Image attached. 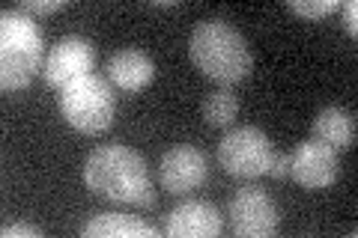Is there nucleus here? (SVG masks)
I'll return each mask as SVG.
<instances>
[{
	"instance_id": "nucleus-19",
	"label": "nucleus",
	"mask_w": 358,
	"mask_h": 238,
	"mask_svg": "<svg viewBox=\"0 0 358 238\" xmlns=\"http://www.w3.org/2000/svg\"><path fill=\"white\" fill-rule=\"evenodd\" d=\"M341 9H343V27H346V33L355 36V33H358V3H355V0H346V3H341Z\"/></svg>"
},
{
	"instance_id": "nucleus-15",
	"label": "nucleus",
	"mask_w": 358,
	"mask_h": 238,
	"mask_svg": "<svg viewBox=\"0 0 358 238\" xmlns=\"http://www.w3.org/2000/svg\"><path fill=\"white\" fill-rule=\"evenodd\" d=\"M289 9L301 18H326L341 9V0H289Z\"/></svg>"
},
{
	"instance_id": "nucleus-17",
	"label": "nucleus",
	"mask_w": 358,
	"mask_h": 238,
	"mask_svg": "<svg viewBox=\"0 0 358 238\" xmlns=\"http://www.w3.org/2000/svg\"><path fill=\"white\" fill-rule=\"evenodd\" d=\"M3 238H42V230L33 223H6L3 230H0Z\"/></svg>"
},
{
	"instance_id": "nucleus-6",
	"label": "nucleus",
	"mask_w": 358,
	"mask_h": 238,
	"mask_svg": "<svg viewBox=\"0 0 358 238\" xmlns=\"http://www.w3.org/2000/svg\"><path fill=\"white\" fill-rule=\"evenodd\" d=\"M272 140L266 137V131L257 126H239L227 128L218 143V164L224 173L236 179H257L268 173V161H272Z\"/></svg>"
},
{
	"instance_id": "nucleus-2",
	"label": "nucleus",
	"mask_w": 358,
	"mask_h": 238,
	"mask_svg": "<svg viewBox=\"0 0 358 238\" xmlns=\"http://www.w3.org/2000/svg\"><path fill=\"white\" fill-rule=\"evenodd\" d=\"M192 63L212 81L230 87L242 81L254 66L251 45L227 18H206L192 30L188 39Z\"/></svg>"
},
{
	"instance_id": "nucleus-5",
	"label": "nucleus",
	"mask_w": 358,
	"mask_h": 238,
	"mask_svg": "<svg viewBox=\"0 0 358 238\" xmlns=\"http://www.w3.org/2000/svg\"><path fill=\"white\" fill-rule=\"evenodd\" d=\"M230 232L236 238H272L281 230V209L268 188L257 185L254 179L242 185L230 200L227 209Z\"/></svg>"
},
{
	"instance_id": "nucleus-1",
	"label": "nucleus",
	"mask_w": 358,
	"mask_h": 238,
	"mask_svg": "<svg viewBox=\"0 0 358 238\" xmlns=\"http://www.w3.org/2000/svg\"><path fill=\"white\" fill-rule=\"evenodd\" d=\"M84 185L96 197L129 202V206L152 209L155 206V191L150 182V167L143 155L131 146L108 143L90 152L84 164Z\"/></svg>"
},
{
	"instance_id": "nucleus-9",
	"label": "nucleus",
	"mask_w": 358,
	"mask_h": 238,
	"mask_svg": "<svg viewBox=\"0 0 358 238\" xmlns=\"http://www.w3.org/2000/svg\"><path fill=\"white\" fill-rule=\"evenodd\" d=\"M338 173H341L338 149H331L329 143H322L317 137L299 143L293 155H289V176L301 188H310V191L329 188L338 182Z\"/></svg>"
},
{
	"instance_id": "nucleus-7",
	"label": "nucleus",
	"mask_w": 358,
	"mask_h": 238,
	"mask_svg": "<svg viewBox=\"0 0 358 238\" xmlns=\"http://www.w3.org/2000/svg\"><path fill=\"white\" fill-rule=\"evenodd\" d=\"M206 176H209L206 152L197 149L192 143H179L162 155L159 185H162V191H167V194H173V197L192 194V191H197L206 182Z\"/></svg>"
},
{
	"instance_id": "nucleus-13",
	"label": "nucleus",
	"mask_w": 358,
	"mask_h": 238,
	"mask_svg": "<svg viewBox=\"0 0 358 238\" xmlns=\"http://www.w3.org/2000/svg\"><path fill=\"white\" fill-rule=\"evenodd\" d=\"M313 137L329 143L331 149H352L355 146V113L341 105H329L313 117Z\"/></svg>"
},
{
	"instance_id": "nucleus-14",
	"label": "nucleus",
	"mask_w": 358,
	"mask_h": 238,
	"mask_svg": "<svg viewBox=\"0 0 358 238\" xmlns=\"http://www.w3.org/2000/svg\"><path fill=\"white\" fill-rule=\"evenodd\" d=\"M200 113H203V119L209 122V126L230 128L233 122H236V113H239V98H236V93H233L230 87H218L203 98Z\"/></svg>"
},
{
	"instance_id": "nucleus-8",
	"label": "nucleus",
	"mask_w": 358,
	"mask_h": 238,
	"mask_svg": "<svg viewBox=\"0 0 358 238\" xmlns=\"http://www.w3.org/2000/svg\"><path fill=\"white\" fill-rule=\"evenodd\" d=\"M96 66V48L93 42L84 36H63L45 57L42 77L45 84L54 89H63L66 84H72L75 77L90 75Z\"/></svg>"
},
{
	"instance_id": "nucleus-4",
	"label": "nucleus",
	"mask_w": 358,
	"mask_h": 238,
	"mask_svg": "<svg viewBox=\"0 0 358 238\" xmlns=\"http://www.w3.org/2000/svg\"><path fill=\"white\" fill-rule=\"evenodd\" d=\"M60 113L75 131L102 134L110 128L117 113L114 87L102 75H81L60 89Z\"/></svg>"
},
{
	"instance_id": "nucleus-16",
	"label": "nucleus",
	"mask_w": 358,
	"mask_h": 238,
	"mask_svg": "<svg viewBox=\"0 0 358 238\" xmlns=\"http://www.w3.org/2000/svg\"><path fill=\"white\" fill-rule=\"evenodd\" d=\"M63 6H66V0H24V3H21V13L51 15V13H60Z\"/></svg>"
},
{
	"instance_id": "nucleus-18",
	"label": "nucleus",
	"mask_w": 358,
	"mask_h": 238,
	"mask_svg": "<svg viewBox=\"0 0 358 238\" xmlns=\"http://www.w3.org/2000/svg\"><path fill=\"white\" fill-rule=\"evenodd\" d=\"M266 176L287 179V176H289V155H284V152H272V161H268V173H266Z\"/></svg>"
},
{
	"instance_id": "nucleus-11",
	"label": "nucleus",
	"mask_w": 358,
	"mask_h": 238,
	"mask_svg": "<svg viewBox=\"0 0 358 238\" xmlns=\"http://www.w3.org/2000/svg\"><path fill=\"white\" fill-rule=\"evenodd\" d=\"M155 77V63L150 54H143L138 48H122L117 54H110L108 60V81L110 87L122 89V93H141L147 89Z\"/></svg>"
},
{
	"instance_id": "nucleus-12",
	"label": "nucleus",
	"mask_w": 358,
	"mask_h": 238,
	"mask_svg": "<svg viewBox=\"0 0 358 238\" xmlns=\"http://www.w3.org/2000/svg\"><path fill=\"white\" fill-rule=\"evenodd\" d=\"M84 238H159V226L126 211H99L81 226Z\"/></svg>"
},
{
	"instance_id": "nucleus-10",
	"label": "nucleus",
	"mask_w": 358,
	"mask_h": 238,
	"mask_svg": "<svg viewBox=\"0 0 358 238\" xmlns=\"http://www.w3.org/2000/svg\"><path fill=\"white\" fill-rule=\"evenodd\" d=\"M224 232V214L209 200H182L167 211V238H218Z\"/></svg>"
},
{
	"instance_id": "nucleus-3",
	"label": "nucleus",
	"mask_w": 358,
	"mask_h": 238,
	"mask_svg": "<svg viewBox=\"0 0 358 238\" xmlns=\"http://www.w3.org/2000/svg\"><path fill=\"white\" fill-rule=\"evenodd\" d=\"M42 30L21 9H3L0 15V87L6 93L30 87L42 63Z\"/></svg>"
}]
</instances>
